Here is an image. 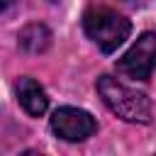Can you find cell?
Instances as JSON below:
<instances>
[{
    "instance_id": "1",
    "label": "cell",
    "mask_w": 156,
    "mask_h": 156,
    "mask_svg": "<svg viewBox=\"0 0 156 156\" xmlns=\"http://www.w3.org/2000/svg\"><path fill=\"white\" fill-rule=\"evenodd\" d=\"M98 93L102 102L107 105L110 112H115L124 122L134 124H149L151 122V102L144 93L132 90L129 85L119 83L112 76H100L98 78Z\"/></svg>"
},
{
    "instance_id": "4",
    "label": "cell",
    "mask_w": 156,
    "mask_h": 156,
    "mask_svg": "<svg viewBox=\"0 0 156 156\" xmlns=\"http://www.w3.org/2000/svg\"><path fill=\"white\" fill-rule=\"evenodd\" d=\"M51 129L56 136L66 139V141H85L88 136L95 134L98 122L90 112L78 110V107H58L51 115Z\"/></svg>"
},
{
    "instance_id": "7",
    "label": "cell",
    "mask_w": 156,
    "mask_h": 156,
    "mask_svg": "<svg viewBox=\"0 0 156 156\" xmlns=\"http://www.w3.org/2000/svg\"><path fill=\"white\" fill-rule=\"evenodd\" d=\"M12 2H15V0H0V7H2V10H7Z\"/></svg>"
},
{
    "instance_id": "5",
    "label": "cell",
    "mask_w": 156,
    "mask_h": 156,
    "mask_svg": "<svg viewBox=\"0 0 156 156\" xmlns=\"http://www.w3.org/2000/svg\"><path fill=\"white\" fill-rule=\"evenodd\" d=\"M17 100L24 107V112L32 117H41L49 107V98L34 78H20L17 80Z\"/></svg>"
},
{
    "instance_id": "6",
    "label": "cell",
    "mask_w": 156,
    "mask_h": 156,
    "mask_svg": "<svg viewBox=\"0 0 156 156\" xmlns=\"http://www.w3.org/2000/svg\"><path fill=\"white\" fill-rule=\"evenodd\" d=\"M17 44H20V49L27 51V54H44V51L51 46V32H49L44 24L32 22V24H27V27L20 32Z\"/></svg>"
},
{
    "instance_id": "8",
    "label": "cell",
    "mask_w": 156,
    "mask_h": 156,
    "mask_svg": "<svg viewBox=\"0 0 156 156\" xmlns=\"http://www.w3.org/2000/svg\"><path fill=\"white\" fill-rule=\"evenodd\" d=\"M122 2H134V0H122Z\"/></svg>"
},
{
    "instance_id": "2",
    "label": "cell",
    "mask_w": 156,
    "mask_h": 156,
    "mask_svg": "<svg viewBox=\"0 0 156 156\" xmlns=\"http://www.w3.org/2000/svg\"><path fill=\"white\" fill-rule=\"evenodd\" d=\"M83 32L102 54H112L129 37L132 22L110 7H88L83 15Z\"/></svg>"
},
{
    "instance_id": "3",
    "label": "cell",
    "mask_w": 156,
    "mask_h": 156,
    "mask_svg": "<svg viewBox=\"0 0 156 156\" xmlns=\"http://www.w3.org/2000/svg\"><path fill=\"white\" fill-rule=\"evenodd\" d=\"M156 68V32H144L129 51L117 58V71L134 78V80H146Z\"/></svg>"
}]
</instances>
